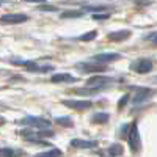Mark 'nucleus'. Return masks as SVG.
<instances>
[{"label":"nucleus","instance_id":"obj_1","mask_svg":"<svg viewBox=\"0 0 157 157\" xmlns=\"http://www.w3.org/2000/svg\"><path fill=\"white\" fill-rule=\"evenodd\" d=\"M19 124L35 127V129H50V121L44 120L41 116H25L19 121Z\"/></svg>","mask_w":157,"mask_h":157},{"label":"nucleus","instance_id":"obj_2","mask_svg":"<svg viewBox=\"0 0 157 157\" xmlns=\"http://www.w3.org/2000/svg\"><path fill=\"white\" fill-rule=\"evenodd\" d=\"M127 140H129V146H130V149H132L134 152H137V151L140 149V145H141V138H140V132H138L137 123H132V126H130Z\"/></svg>","mask_w":157,"mask_h":157},{"label":"nucleus","instance_id":"obj_3","mask_svg":"<svg viewBox=\"0 0 157 157\" xmlns=\"http://www.w3.org/2000/svg\"><path fill=\"white\" fill-rule=\"evenodd\" d=\"M130 68H132L135 72H138V74H146V72H149L152 69V61L149 58H140V60L134 61Z\"/></svg>","mask_w":157,"mask_h":157},{"label":"nucleus","instance_id":"obj_4","mask_svg":"<svg viewBox=\"0 0 157 157\" xmlns=\"http://www.w3.org/2000/svg\"><path fill=\"white\" fill-rule=\"evenodd\" d=\"M29 19L27 14H22V13H11V14H3L0 17L2 24H22Z\"/></svg>","mask_w":157,"mask_h":157},{"label":"nucleus","instance_id":"obj_5","mask_svg":"<svg viewBox=\"0 0 157 157\" xmlns=\"http://www.w3.org/2000/svg\"><path fill=\"white\" fill-rule=\"evenodd\" d=\"M63 104L74 110H86V109H91V105H93L91 101H77V99H64Z\"/></svg>","mask_w":157,"mask_h":157},{"label":"nucleus","instance_id":"obj_6","mask_svg":"<svg viewBox=\"0 0 157 157\" xmlns=\"http://www.w3.org/2000/svg\"><path fill=\"white\" fill-rule=\"evenodd\" d=\"M112 82V77H104V75H94V77H91L90 80L86 82V86L90 88H99L102 90L105 85H109Z\"/></svg>","mask_w":157,"mask_h":157},{"label":"nucleus","instance_id":"obj_7","mask_svg":"<svg viewBox=\"0 0 157 157\" xmlns=\"http://www.w3.org/2000/svg\"><path fill=\"white\" fill-rule=\"evenodd\" d=\"M152 94H154L152 90H149V88H140V90L137 91V94L134 96V99H132L134 105H140V104L146 102L148 99H151Z\"/></svg>","mask_w":157,"mask_h":157},{"label":"nucleus","instance_id":"obj_8","mask_svg":"<svg viewBox=\"0 0 157 157\" xmlns=\"http://www.w3.org/2000/svg\"><path fill=\"white\" fill-rule=\"evenodd\" d=\"M21 64H24V68H27L29 71H35V72H49L54 69V66H49V64H46V66H39V64L36 63H32V61H17Z\"/></svg>","mask_w":157,"mask_h":157},{"label":"nucleus","instance_id":"obj_9","mask_svg":"<svg viewBox=\"0 0 157 157\" xmlns=\"http://www.w3.org/2000/svg\"><path fill=\"white\" fill-rule=\"evenodd\" d=\"M50 80L54 82V83H63V82H66V83H74L77 82V78L71 74H66V72H61V74H54L50 77Z\"/></svg>","mask_w":157,"mask_h":157},{"label":"nucleus","instance_id":"obj_10","mask_svg":"<svg viewBox=\"0 0 157 157\" xmlns=\"http://www.w3.org/2000/svg\"><path fill=\"white\" fill-rule=\"evenodd\" d=\"M121 55L120 54H113V52H107V54H98L93 57L94 61H99V63H110V61H115V60H120Z\"/></svg>","mask_w":157,"mask_h":157},{"label":"nucleus","instance_id":"obj_11","mask_svg":"<svg viewBox=\"0 0 157 157\" xmlns=\"http://www.w3.org/2000/svg\"><path fill=\"white\" fill-rule=\"evenodd\" d=\"M71 146H74V148H82V149H88V148L98 146V141H94V140H80V138H75V140L71 141Z\"/></svg>","mask_w":157,"mask_h":157},{"label":"nucleus","instance_id":"obj_12","mask_svg":"<svg viewBox=\"0 0 157 157\" xmlns=\"http://www.w3.org/2000/svg\"><path fill=\"white\" fill-rule=\"evenodd\" d=\"M130 36V32L129 30H118V32H113L109 35V39L110 41H115V43H121L124 39H127Z\"/></svg>","mask_w":157,"mask_h":157},{"label":"nucleus","instance_id":"obj_13","mask_svg":"<svg viewBox=\"0 0 157 157\" xmlns=\"http://www.w3.org/2000/svg\"><path fill=\"white\" fill-rule=\"evenodd\" d=\"M77 68H80L85 72H90V71H104L107 66H104V64H85V63H82V64H77Z\"/></svg>","mask_w":157,"mask_h":157},{"label":"nucleus","instance_id":"obj_14","mask_svg":"<svg viewBox=\"0 0 157 157\" xmlns=\"http://www.w3.org/2000/svg\"><path fill=\"white\" fill-rule=\"evenodd\" d=\"M21 155V151L13 148H0V157H17Z\"/></svg>","mask_w":157,"mask_h":157},{"label":"nucleus","instance_id":"obj_15","mask_svg":"<svg viewBox=\"0 0 157 157\" xmlns=\"http://www.w3.org/2000/svg\"><path fill=\"white\" fill-rule=\"evenodd\" d=\"M83 16V11H80V10H68V11H64L63 14H61V17H82Z\"/></svg>","mask_w":157,"mask_h":157},{"label":"nucleus","instance_id":"obj_16","mask_svg":"<svg viewBox=\"0 0 157 157\" xmlns=\"http://www.w3.org/2000/svg\"><path fill=\"white\" fill-rule=\"evenodd\" d=\"M35 157H61V151L60 149H50V151H46V152H39Z\"/></svg>","mask_w":157,"mask_h":157},{"label":"nucleus","instance_id":"obj_17","mask_svg":"<svg viewBox=\"0 0 157 157\" xmlns=\"http://www.w3.org/2000/svg\"><path fill=\"white\" fill-rule=\"evenodd\" d=\"M109 121V113H96L93 116V123H107Z\"/></svg>","mask_w":157,"mask_h":157},{"label":"nucleus","instance_id":"obj_18","mask_svg":"<svg viewBox=\"0 0 157 157\" xmlns=\"http://www.w3.org/2000/svg\"><path fill=\"white\" fill-rule=\"evenodd\" d=\"M98 36V32H86V33H83L80 38H78V39H80V41H83V43H88V41H91V39H94Z\"/></svg>","mask_w":157,"mask_h":157},{"label":"nucleus","instance_id":"obj_19","mask_svg":"<svg viewBox=\"0 0 157 157\" xmlns=\"http://www.w3.org/2000/svg\"><path fill=\"white\" fill-rule=\"evenodd\" d=\"M123 146L121 145H112L110 148H109V152H110V155H121L123 154Z\"/></svg>","mask_w":157,"mask_h":157},{"label":"nucleus","instance_id":"obj_20","mask_svg":"<svg viewBox=\"0 0 157 157\" xmlns=\"http://www.w3.org/2000/svg\"><path fill=\"white\" fill-rule=\"evenodd\" d=\"M55 121H57L58 124H61V126H68V127H71V126L74 124L71 118H64V116H60V118H57Z\"/></svg>","mask_w":157,"mask_h":157},{"label":"nucleus","instance_id":"obj_21","mask_svg":"<svg viewBox=\"0 0 157 157\" xmlns=\"http://www.w3.org/2000/svg\"><path fill=\"white\" fill-rule=\"evenodd\" d=\"M38 10H39V11H52V13H55L58 8L54 6V5H39Z\"/></svg>","mask_w":157,"mask_h":157},{"label":"nucleus","instance_id":"obj_22","mask_svg":"<svg viewBox=\"0 0 157 157\" xmlns=\"http://www.w3.org/2000/svg\"><path fill=\"white\" fill-rule=\"evenodd\" d=\"M85 10L86 11H98V10H105V6L104 5H86Z\"/></svg>","mask_w":157,"mask_h":157},{"label":"nucleus","instance_id":"obj_23","mask_svg":"<svg viewBox=\"0 0 157 157\" xmlns=\"http://www.w3.org/2000/svg\"><path fill=\"white\" fill-rule=\"evenodd\" d=\"M109 17V14H94L93 16V19H96V21H101V19H107Z\"/></svg>","mask_w":157,"mask_h":157},{"label":"nucleus","instance_id":"obj_24","mask_svg":"<svg viewBox=\"0 0 157 157\" xmlns=\"http://www.w3.org/2000/svg\"><path fill=\"white\" fill-rule=\"evenodd\" d=\"M24 2H33V3H44L46 0H24Z\"/></svg>","mask_w":157,"mask_h":157},{"label":"nucleus","instance_id":"obj_25","mask_svg":"<svg viewBox=\"0 0 157 157\" xmlns=\"http://www.w3.org/2000/svg\"><path fill=\"white\" fill-rule=\"evenodd\" d=\"M127 99H129V96H124V98L121 99V102H120V107H124V102H126Z\"/></svg>","mask_w":157,"mask_h":157},{"label":"nucleus","instance_id":"obj_26","mask_svg":"<svg viewBox=\"0 0 157 157\" xmlns=\"http://www.w3.org/2000/svg\"><path fill=\"white\" fill-rule=\"evenodd\" d=\"M152 43H154V44H157V35H154V36H152Z\"/></svg>","mask_w":157,"mask_h":157},{"label":"nucleus","instance_id":"obj_27","mask_svg":"<svg viewBox=\"0 0 157 157\" xmlns=\"http://www.w3.org/2000/svg\"><path fill=\"white\" fill-rule=\"evenodd\" d=\"M2 3H3V0H0V5H2Z\"/></svg>","mask_w":157,"mask_h":157}]
</instances>
